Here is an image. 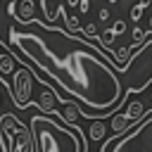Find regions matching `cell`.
<instances>
[{
  "mask_svg": "<svg viewBox=\"0 0 152 152\" xmlns=\"http://www.w3.org/2000/svg\"><path fill=\"white\" fill-rule=\"evenodd\" d=\"M10 45L38 71L50 76L66 95L93 109L97 119L109 116L128 97L119 74L104 62L107 52L88 38H76L38 19V31H19V26H12Z\"/></svg>",
  "mask_w": 152,
  "mask_h": 152,
  "instance_id": "1",
  "label": "cell"
},
{
  "mask_svg": "<svg viewBox=\"0 0 152 152\" xmlns=\"http://www.w3.org/2000/svg\"><path fill=\"white\" fill-rule=\"evenodd\" d=\"M33 152H86V140L76 124H57L52 116L33 114L28 121Z\"/></svg>",
  "mask_w": 152,
  "mask_h": 152,
  "instance_id": "2",
  "label": "cell"
},
{
  "mask_svg": "<svg viewBox=\"0 0 152 152\" xmlns=\"http://www.w3.org/2000/svg\"><path fill=\"white\" fill-rule=\"evenodd\" d=\"M152 109L128 131L116 133L104 142L102 152H152Z\"/></svg>",
  "mask_w": 152,
  "mask_h": 152,
  "instance_id": "3",
  "label": "cell"
},
{
  "mask_svg": "<svg viewBox=\"0 0 152 152\" xmlns=\"http://www.w3.org/2000/svg\"><path fill=\"white\" fill-rule=\"evenodd\" d=\"M0 147L2 152H33L31 131L17 114L0 116Z\"/></svg>",
  "mask_w": 152,
  "mask_h": 152,
  "instance_id": "4",
  "label": "cell"
},
{
  "mask_svg": "<svg viewBox=\"0 0 152 152\" xmlns=\"http://www.w3.org/2000/svg\"><path fill=\"white\" fill-rule=\"evenodd\" d=\"M10 88H7V93L12 95V102L19 107V109H24V107H28L31 102H33V88H36V71H33V66H28V64H19L12 74H10Z\"/></svg>",
  "mask_w": 152,
  "mask_h": 152,
  "instance_id": "5",
  "label": "cell"
},
{
  "mask_svg": "<svg viewBox=\"0 0 152 152\" xmlns=\"http://www.w3.org/2000/svg\"><path fill=\"white\" fill-rule=\"evenodd\" d=\"M150 112V104H145L142 100H131L128 104H126V109H121V107H116L109 116H112V121H109V128H112V133L116 135V133H124V131H128L131 126H135L145 114Z\"/></svg>",
  "mask_w": 152,
  "mask_h": 152,
  "instance_id": "6",
  "label": "cell"
},
{
  "mask_svg": "<svg viewBox=\"0 0 152 152\" xmlns=\"http://www.w3.org/2000/svg\"><path fill=\"white\" fill-rule=\"evenodd\" d=\"M10 14L19 24H33L36 21V2L33 0H12Z\"/></svg>",
  "mask_w": 152,
  "mask_h": 152,
  "instance_id": "7",
  "label": "cell"
},
{
  "mask_svg": "<svg viewBox=\"0 0 152 152\" xmlns=\"http://www.w3.org/2000/svg\"><path fill=\"white\" fill-rule=\"evenodd\" d=\"M40 10H43V17H45V24L55 26L57 17L62 14V5H59V0H40Z\"/></svg>",
  "mask_w": 152,
  "mask_h": 152,
  "instance_id": "8",
  "label": "cell"
},
{
  "mask_svg": "<svg viewBox=\"0 0 152 152\" xmlns=\"http://www.w3.org/2000/svg\"><path fill=\"white\" fill-rule=\"evenodd\" d=\"M86 112L76 104V100H64L62 102V112H59V116L66 121V124H76V119L78 116H83Z\"/></svg>",
  "mask_w": 152,
  "mask_h": 152,
  "instance_id": "9",
  "label": "cell"
},
{
  "mask_svg": "<svg viewBox=\"0 0 152 152\" xmlns=\"http://www.w3.org/2000/svg\"><path fill=\"white\" fill-rule=\"evenodd\" d=\"M104 135H107L104 121L97 119V116H93V121H90V126H88V138H90V140H104Z\"/></svg>",
  "mask_w": 152,
  "mask_h": 152,
  "instance_id": "10",
  "label": "cell"
},
{
  "mask_svg": "<svg viewBox=\"0 0 152 152\" xmlns=\"http://www.w3.org/2000/svg\"><path fill=\"white\" fill-rule=\"evenodd\" d=\"M59 17L66 21V31H69V33H78V31H81V24H78V19H76V17L64 14V10H62V14H59Z\"/></svg>",
  "mask_w": 152,
  "mask_h": 152,
  "instance_id": "11",
  "label": "cell"
},
{
  "mask_svg": "<svg viewBox=\"0 0 152 152\" xmlns=\"http://www.w3.org/2000/svg\"><path fill=\"white\" fill-rule=\"evenodd\" d=\"M147 5H150V0H140V2H138V5L131 10V17H133V21H138V19H140V14H142V10H145Z\"/></svg>",
  "mask_w": 152,
  "mask_h": 152,
  "instance_id": "12",
  "label": "cell"
},
{
  "mask_svg": "<svg viewBox=\"0 0 152 152\" xmlns=\"http://www.w3.org/2000/svg\"><path fill=\"white\" fill-rule=\"evenodd\" d=\"M81 33H83V38H93V36H97V24L90 21L86 28H81Z\"/></svg>",
  "mask_w": 152,
  "mask_h": 152,
  "instance_id": "13",
  "label": "cell"
},
{
  "mask_svg": "<svg viewBox=\"0 0 152 152\" xmlns=\"http://www.w3.org/2000/svg\"><path fill=\"white\" fill-rule=\"evenodd\" d=\"M78 2H81V0H66V5H69L71 10H76V7H78Z\"/></svg>",
  "mask_w": 152,
  "mask_h": 152,
  "instance_id": "14",
  "label": "cell"
},
{
  "mask_svg": "<svg viewBox=\"0 0 152 152\" xmlns=\"http://www.w3.org/2000/svg\"><path fill=\"white\" fill-rule=\"evenodd\" d=\"M100 19H102V21L109 19V12H107V10H100Z\"/></svg>",
  "mask_w": 152,
  "mask_h": 152,
  "instance_id": "15",
  "label": "cell"
}]
</instances>
